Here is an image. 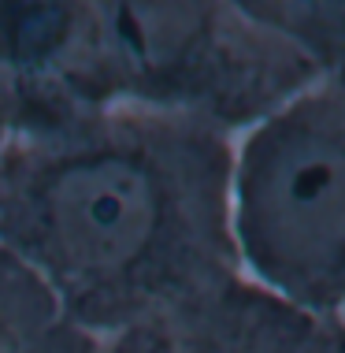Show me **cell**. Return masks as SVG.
Listing matches in <instances>:
<instances>
[{
	"label": "cell",
	"mask_w": 345,
	"mask_h": 353,
	"mask_svg": "<svg viewBox=\"0 0 345 353\" xmlns=\"http://www.w3.org/2000/svg\"><path fill=\"white\" fill-rule=\"evenodd\" d=\"M230 134L152 108H90L12 127L0 245L104 339L238 275L227 231Z\"/></svg>",
	"instance_id": "cell-1"
},
{
	"label": "cell",
	"mask_w": 345,
	"mask_h": 353,
	"mask_svg": "<svg viewBox=\"0 0 345 353\" xmlns=\"http://www.w3.org/2000/svg\"><path fill=\"white\" fill-rule=\"evenodd\" d=\"M327 71L227 0H0V97L12 127L90 108H152L242 134Z\"/></svg>",
	"instance_id": "cell-2"
},
{
	"label": "cell",
	"mask_w": 345,
	"mask_h": 353,
	"mask_svg": "<svg viewBox=\"0 0 345 353\" xmlns=\"http://www.w3.org/2000/svg\"><path fill=\"white\" fill-rule=\"evenodd\" d=\"M227 231L238 275L309 320L345 309V85H304L230 138Z\"/></svg>",
	"instance_id": "cell-3"
},
{
	"label": "cell",
	"mask_w": 345,
	"mask_h": 353,
	"mask_svg": "<svg viewBox=\"0 0 345 353\" xmlns=\"http://www.w3.org/2000/svg\"><path fill=\"white\" fill-rule=\"evenodd\" d=\"M327 320H309L242 275L97 339L93 353H297Z\"/></svg>",
	"instance_id": "cell-4"
},
{
	"label": "cell",
	"mask_w": 345,
	"mask_h": 353,
	"mask_svg": "<svg viewBox=\"0 0 345 353\" xmlns=\"http://www.w3.org/2000/svg\"><path fill=\"white\" fill-rule=\"evenodd\" d=\"M97 339L63 316L37 275L0 245V353H93Z\"/></svg>",
	"instance_id": "cell-5"
},
{
	"label": "cell",
	"mask_w": 345,
	"mask_h": 353,
	"mask_svg": "<svg viewBox=\"0 0 345 353\" xmlns=\"http://www.w3.org/2000/svg\"><path fill=\"white\" fill-rule=\"evenodd\" d=\"M260 23H267L275 34H282L286 41H293L297 49H304L315 63H323L327 71H342V52H345V4L327 0V4H297V0H256L249 4Z\"/></svg>",
	"instance_id": "cell-6"
},
{
	"label": "cell",
	"mask_w": 345,
	"mask_h": 353,
	"mask_svg": "<svg viewBox=\"0 0 345 353\" xmlns=\"http://www.w3.org/2000/svg\"><path fill=\"white\" fill-rule=\"evenodd\" d=\"M297 353H345V323L342 320L320 323Z\"/></svg>",
	"instance_id": "cell-7"
},
{
	"label": "cell",
	"mask_w": 345,
	"mask_h": 353,
	"mask_svg": "<svg viewBox=\"0 0 345 353\" xmlns=\"http://www.w3.org/2000/svg\"><path fill=\"white\" fill-rule=\"evenodd\" d=\"M8 134H12V119H8V108H4V101H0V157H4Z\"/></svg>",
	"instance_id": "cell-8"
}]
</instances>
